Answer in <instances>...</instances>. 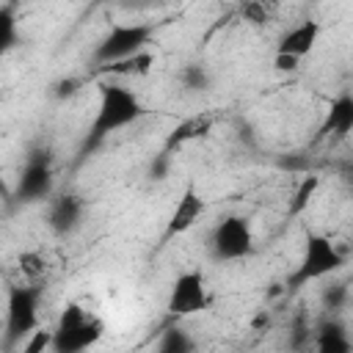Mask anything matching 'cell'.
<instances>
[{
	"label": "cell",
	"instance_id": "6da1fadb",
	"mask_svg": "<svg viewBox=\"0 0 353 353\" xmlns=\"http://www.w3.org/2000/svg\"><path fill=\"white\" fill-rule=\"evenodd\" d=\"M99 102H97V113H94V121L80 143V157H88L94 149H99L113 132L135 124L138 119L146 116V105L138 99L135 91L119 85V83H99Z\"/></svg>",
	"mask_w": 353,
	"mask_h": 353
},
{
	"label": "cell",
	"instance_id": "7a4b0ae2",
	"mask_svg": "<svg viewBox=\"0 0 353 353\" xmlns=\"http://www.w3.org/2000/svg\"><path fill=\"white\" fill-rule=\"evenodd\" d=\"M105 325L97 314L83 309L80 303H66L52 328V350L55 353H80L99 342Z\"/></svg>",
	"mask_w": 353,
	"mask_h": 353
},
{
	"label": "cell",
	"instance_id": "3957f363",
	"mask_svg": "<svg viewBox=\"0 0 353 353\" xmlns=\"http://www.w3.org/2000/svg\"><path fill=\"white\" fill-rule=\"evenodd\" d=\"M44 287L36 281L8 284L6 295V345L14 347L25 336H30L39 325V303H41Z\"/></svg>",
	"mask_w": 353,
	"mask_h": 353
},
{
	"label": "cell",
	"instance_id": "277c9868",
	"mask_svg": "<svg viewBox=\"0 0 353 353\" xmlns=\"http://www.w3.org/2000/svg\"><path fill=\"white\" fill-rule=\"evenodd\" d=\"M342 265H345V254L331 243V237H325L320 232H306L303 256H301L298 268L290 273L287 284H290V290H301L309 281H320V279L336 273Z\"/></svg>",
	"mask_w": 353,
	"mask_h": 353
},
{
	"label": "cell",
	"instance_id": "5b68a950",
	"mask_svg": "<svg viewBox=\"0 0 353 353\" xmlns=\"http://www.w3.org/2000/svg\"><path fill=\"white\" fill-rule=\"evenodd\" d=\"M152 36H154V25H149V22H116L94 44L91 63L94 66H105V63L130 58V55L146 50L149 41H152Z\"/></svg>",
	"mask_w": 353,
	"mask_h": 353
},
{
	"label": "cell",
	"instance_id": "8992f818",
	"mask_svg": "<svg viewBox=\"0 0 353 353\" xmlns=\"http://www.w3.org/2000/svg\"><path fill=\"white\" fill-rule=\"evenodd\" d=\"M52 185H55V168H52V152L47 146H33L25 157V165L17 176V188L14 196L22 204H33V201H44L52 196Z\"/></svg>",
	"mask_w": 353,
	"mask_h": 353
},
{
	"label": "cell",
	"instance_id": "52a82bcc",
	"mask_svg": "<svg viewBox=\"0 0 353 353\" xmlns=\"http://www.w3.org/2000/svg\"><path fill=\"white\" fill-rule=\"evenodd\" d=\"M254 251V232L248 218L243 215H226L210 237V254L218 262H234V259H245Z\"/></svg>",
	"mask_w": 353,
	"mask_h": 353
},
{
	"label": "cell",
	"instance_id": "ba28073f",
	"mask_svg": "<svg viewBox=\"0 0 353 353\" xmlns=\"http://www.w3.org/2000/svg\"><path fill=\"white\" fill-rule=\"evenodd\" d=\"M210 306V292H207V281L201 270H185L174 279L165 309L171 317H190V314H201Z\"/></svg>",
	"mask_w": 353,
	"mask_h": 353
},
{
	"label": "cell",
	"instance_id": "9c48e42d",
	"mask_svg": "<svg viewBox=\"0 0 353 353\" xmlns=\"http://www.w3.org/2000/svg\"><path fill=\"white\" fill-rule=\"evenodd\" d=\"M350 132H353V91H342L336 99H331V105L317 127L314 143H320V141L339 143Z\"/></svg>",
	"mask_w": 353,
	"mask_h": 353
},
{
	"label": "cell",
	"instance_id": "30bf717a",
	"mask_svg": "<svg viewBox=\"0 0 353 353\" xmlns=\"http://www.w3.org/2000/svg\"><path fill=\"white\" fill-rule=\"evenodd\" d=\"M204 210H207V201L201 199L199 188H196V185H188V188L182 190V196L176 199V204H174L168 221H165L163 243H168V240L176 237V234H185V232L204 215Z\"/></svg>",
	"mask_w": 353,
	"mask_h": 353
},
{
	"label": "cell",
	"instance_id": "8fae6325",
	"mask_svg": "<svg viewBox=\"0 0 353 353\" xmlns=\"http://www.w3.org/2000/svg\"><path fill=\"white\" fill-rule=\"evenodd\" d=\"M83 199L77 193H58L50 199V207H47V226L58 234V237H66L72 234L80 221H83Z\"/></svg>",
	"mask_w": 353,
	"mask_h": 353
},
{
	"label": "cell",
	"instance_id": "7c38bea8",
	"mask_svg": "<svg viewBox=\"0 0 353 353\" xmlns=\"http://www.w3.org/2000/svg\"><path fill=\"white\" fill-rule=\"evenodd\" d=\"M212 127H215V113H210V110L193 113V116H188V119H182L179 124L171 127V132L165 135L163 152H165V154H174V152L182 149L185 143L199 141V138H207Z\"/></svg>",
	"mask_w": 353,
	"mask_h": 353
},
{
	"label": "cell",
	"instance_id": "4fadbf2b",
	"mask_svg": "<svg viewBox=\"0 0 353 353\" xmlns=\"http://www.w3.org/2000/svg\"><path fill=\"white\" fill-rule=\"evenodd\" d=\"M317 39H320V22L317 19H303L279 39L276 55H292V58L301 61L303 55H309L314 50Z\"/></svg>",
	"mask_w": 353,
	"mask_h": 353
},
{
	"label": "cell",
	"instance_id": "5bb4252c",
	"mask_svg": "<svg viewBox=\"0 0 353 353\" xmlns=\"http://www.w3.org/2000/svg\"><path fill=\"white\" fill-rule=\"evenodd\" d=\"M314 347L320 353H350L353 350V342L347 336V328L342 320H336L334 314L323 317L317 325H314Z\"/></svg>",
	"mask_w": 353,
	"mask_h": 353
},
{
	"label": "cell",
	"instance_id": "9a60e30c",
	"mask_svg": "<svg viewBox=\"0 0 353 353\" xmlns=\"http://www.w3.org/2000/svg\"><path fill=\"white\" fill-rule=\"evenodd\" d=\"M281 0H237V14L251 28H268L276 22Z\"/></svg>",
	"mask_w": 353,
	"mask_h": 353
},
{
	"label": "cell",
	"instance_id": "2e32d148",
	"mask_svg": "<svg viewBox=\"0 0 353 353\" xmlns=\"http://www.w3.org/2000/svg\"><path fill=\"white\" fill-rule=\"evenodd\" d=\"M154 63V55L149 50H141L130 58H121V61H113V63H105V66H97V72L102 74H116V77H141L152 69Z\"/></svg>",
	"mask_w": 353,
	"mask_h": 353
},
{
	"label": "cell",
	"instance_id": "e0dca14e",
	"mask_svg": "<svg viewBox=\"0 0 353 353\" xmlns=\"http://www.w3.org/2000/svg\"><path fill=\"white\" fill-rule=\"evenodd\" d=\"M317 188H320V176H317V174H306V176L298 182V188H295V193H292V199H290V204H287V215H290V218L303 215V210L312 204Z\"/></svg>",
	"mask_w": 353,
	"mask_h": 353
},
{
	"label": "cell",
	"instance_id": "ac0fdd59",
	"mask_svg": "<svg viewBox=\"0 0 353 353\" xmlns=\"http://www.w3.org/2000/svg\"><path fill=\"white\" fill-rule=\"evenodd\" d=\"M193 347H196V342H193L190 334H188L185 328H179V325H168V328L163 331L160 342H157V350H163V353H188V350H193Z\"/></svg>",
	"mask_w": 353,
	"mask_h": 353
},
{
	"label": "cell",
	"instance_id": "d6986e66",
	"mask_svg": "<svg viewBox=\"0 0 353 353\" xmlns=\"http://www.w3.org/2000/svg\"><path fill=\"white\" fill-rule=\"evenodd\" d=\"M179 83L188 88V91H207L210 83H212V74L204 63H185L179 69Z\"/></svg>",
	"mask_w": 353,
	"mask_h": 353
},
{
	"label": "cell",
	"instance_id": "ffe728a7",
	"mask_svg": "<svg viewBox=\"0 0 353 353\" xmlns=\"http://www.w3.org/2000/svg\"><path fill=\"white\" fill-rule=\"evenodd\" d=\"M347 303V284L342 281H331L320 290V306L328 312V314H336L342 306Z\"/></svg>",
	"mask_w": 353,
	"mask_h": 353
},
{
	"label": "cell",
	"instance_id": "44dd1931",
	"mask_svg": "<svg viewBox=\"0 0 353 353\" xmlns=\"http://www.w3.org/2000/svg\"><path fill=\"white\" fill-rule=\"evenodd\" d=\"M17 44V17L11 6L0 8V52H8Z\"/></svg>",
	"mask_w": 353,
	"mask_h": 353
},
{
	"label": "cell",
	"instance_id": "7402d4cb",
	"mask_svg": "<svg viewBox=\"0 0 353 353\" xmlns=\"http://www.w3.org/2000/svg\"><path fill=\"white\" fill-rule=\"evenodd\" d=\"M19 270H22V276H25L28 281H36V284H39V279H41L44 270H47V259H44L39 251H25V254L19 256Z\"/></svg>",
	"mask_w": 353,
	"mask_h": 353
},
{
	"label": "cell",
	"instance_id": "603a6c76",
	"mask_svg": "<svg viewBox=\"0 0 353 353\" xmlns=\"http://www.w3.org/2000/svg\"><path fill=\"white\" fill-rule=\"evenodd\" d=\"M44 347H52V331H33L28 342H22V353H41Z\"/></svg>",
	"mask_w": 353,
	"mask_h": 353
},
{
	"label": "cell",
	"instance_id": "cb8c5ba5",
	"mask_svg": "<svg viewBox=\"0 0 353 353\" xmlns=\"http://www.w3.org/2000/svg\"><path fill=\"white\" fill-rule=\"evenodd\" d=\"M77 80L74 77H66V80H61V83H55V97H72V94H77Z\"/></svg>",
	"mask_w": 353,
	"mask_h": 353
},
{
	"label": "cell",
	"instance_id": "d4e9b609",
	"mask_svg": "<svg viewBox=\"0 0 353 353\" xmlns=\"http://www.w3.org/2000/svg\"><path fill=\"white\" fill-rule=\"evenodd\" d=\"M298 63H301V61L292 58V55H276V58H273V66H276L279 72H295Z\"/></svg>",
	"mask_w": 353,
	"mask_h": 353
}]
</instances>
